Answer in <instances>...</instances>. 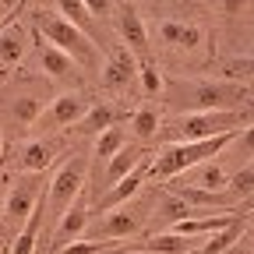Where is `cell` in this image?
I'll return each mask as SVG.
<instances>
[{
	"label": "cell",
	"mask_w": 254,
	"mask_h": 254,
	"mask_svg": "<svg viewBox=\"0 0 254 254\" xmlns=\"http://www.w3.org/2000/svg\"><path fill=\"white\" fill-rule=\"evenodd\" d=\"M240 138V131H226V134H219V138H208V141H180V145H166L163 152H159L155 159H152V177L155 180H177L180 173H187V170H194V166H201V163H212V155H219V152H226L233 141Z\"/></svg>",
	"instance_id": "1"
},
{
	"label": "cell",
	"mask_w": 254,
	"mask_h": 254,
	"mask_svg": "<svg viewBox=\"0 0 254 254\" xmlns=\"http://www.w3.org/2000/svg\"><path fill=\"white\" fill-rule=\"evenodd\" d=\"M36 32H39V36H46V43H53L57 50H64L67 57H74L78 67L99 71V46H95L78 25H71L64 14L39 11V14H36Z\"/></svg>",
	"instance_id": "2"
},
{
	"label": "cell",
	"mask_w": 254,
	"mask_h": 254,
	"mask_svg": "<svg viewBox=\"0 0 254 254\" xmlns=\"http://www.w3.org/2000/svg\"><path fill=\"white\" fill-rule=\"evenodd\" d=\"M251 113L244 110H212V113H184L173 127H166L163 138H170L173 145L180 141H208V138H219L226 131H240L247 124Z\"/></svg>",
	"instance_id": "3"
},
{
	"label": "cell",
	"mask_w": 254,
	"mask_h": 254,
	"mask_svg": "<svg viewBox=\"0 0 254 254\" xmlns=\"http://www.w3.org/2000/svg\"><path fill=\"white\" fill-rule=\"evenodd\" d=\"M177 103L187 113H212V110H233L240 99H247V88L237 81H187L170 88Z\"/></svg>",
	"instance_id": "4"
},
{
	"label": "cell",
	"mask_w": 254,
	"mask_h": 254,
	"mask_svg": "<svg viewBox=\"0 0 254 254\" xmlns=\"http://www.w3.org/2000/svg\"><path fill=\"white\" fill-rule=\"evenodd\" d=\"M85 177H88V159H85V155L67 159V163L57 170V177H53L50 187H46V212H50L53 219H60L64 212H67V208L81 198Z\"/></svg>",
	"instance_id": "5"
},
{
	"label": "cell",
	"mask_w": 254,
	"mask_h": 254,
	"mask_svg": "<svg viewBox=\"0 0 254 254\" xmlns=\"http://www.w3.org/2000/svg\"><path fill=\"white\" fill-rule=\"evenodd\" d=\"M43 187H50L46 180H43V173H21V177H14V184L7 187V201H4V219L7 222H21L36 212V205L46 198L43 194Z\"/></svg>",
	"instance_id": "6"
},
{
	"label": "cell",
	"mask_w": 254,
	"mask_h": 254,
	"mask_svg": "<svg viewBox=\"0 0 254 254\" xmlns=\"http://www.w3.org/2000/svg\"><path fill=\"white\" fill-rule=\"evenodd\" d=\"M88 110H92V103L85 99L81 92H64V95H57V99L50 103V110L43 113L39 127H43V131H64V127H78V124L88 117Z\"/></svg>",
	"instance_id": "7"
},
{
	"label": "cell",
	"mask_w": 254,
	"mask_h": 254,
	"mask_svg": "<svg viewBox=\"0 0 254 254\" xmlns=\"http://www.w3.org/2000/svg\"><path fill=\"white\" fill-rule=\"evenodd\" d=\"M152 159H155V155H145L141 163H138V170H134V173H127L120 184H113V187L106 190V194H99V201H95V212L110 215V212L124 208V205H127V198H134L138 190H141V184H145V177H148V170H152Z\"/></svg>",
	"instance_id": "8"
},
{
	"label": "cell",
	"mask_w": 254,
	"mask_h": 254,
	"mask_svg": "<svg viewBox=\"0 0 254 254\" xmlns=\"http://www.w3.org/2000/svg\"><path fill=\"white\" fill-rule=\"evenodd\" d=\"M88 201H85V194L64 212L60 219H57V230H53V240H50V251L46 254H57V251H64L67 244H74L81 233H85V226H88Z\"/></svg>",
	"instance_id": "9"
},
{
	"label": "cell",
	"mask_w": 254,
	"mask_h": 254,
	"mask_svg": "<svg viewBox=\"0 0 254 254\" xmlns=\"http://www.w3.org/2000/svg\"><path fill=\"white\" fill-rule=\"evenodd\" d=\"M138 226H141V215H138L134 208L124 205V208H117V212H110V215H103L99 222H95V230H92L88 240L106 244V240H117V237H131Z\"/></svg>",
	"instance_id": "10"
},
{
	"label": "cell",
	"mask_w": 254,
	"mask_h": 254,
	"mask_svg": "<svg viewBox=\"0 0 254 254\" xmlns=\"http://www.w3.org/2000/svg\"><path fill=\"white\" fill-rule=\"evenodd\" d=\"M117 28H120V39H124V46L131 50L138 60H148V32H145V25H141L138 11H134L131 4H124V7H120Z\"/></svg>",
	"instance_id": "11"
},
{
	"label": "cell",
	"mask_w": 254,
	"mask_h": 254,
	"mask_svg": "<svg viewBox=\"0 0 254 254\" xmlns=\"http://www.w3.org/2000/svg\"><path fill=\"white\" fill-rule=\"evenodd\" d=\"M138 57L127 50V46H120L113 57H110V64L103 67V85L110 88V92H120V88H127L131 85V78H138Z\"/></svg>",
	"instance_id": "12"
},
{
	"label": "cell",
	"mask_w": 254,
	"mask_h": 254,
	"mask_svg": "<svg viewBox=\"0 0 254 254\" xmlns=\"http://www.w3.org/2000/svg\"><path fill=\"white\" fill-rule=\"evenodd\" d=\"M25 32H21V25L14 21V14H7L4 21H0V71H7V67H14V64L25 57Z\"/></svg>",
	"instance_id": "13"
},
{
	"label": "cell",
	"mask_w": 254,
	"mask_h": 254,
	"mask_svg": "<svg viewBox=\"0 0 254 254\" xmlns=\"http://www.w3.org/2000/svg\"><path fill=\"white\" fill-rule=\"evenodd\" d=\"M57 141L50 138H36V141H25L18 148V170L21 173H43L50 163H53V155H57Z\"/></svg>",
	"instance_id": "14"
},
{
	"label": "cell",
	"mask_w": 254,
	"mask_h": 254,
	"mask_svg": "<svg viewBox=\"0 0 254 254\" xmlns=\"http://www.w3.org/2000/svg\"><path fill=\"white\" fill-rule=\"evenodd\" d=\"M145 155H148V152H141V148H120V152L110 159V163H106V170H103V184H99V190L106 194L113 184H120L127 173H134L138 163H141ZM95 201H99V198H95Z\"/></svg>",
	"instance_id": "15"
},
{
	"label": "cell",
	"mask_w": 254,
	"mask_h": 254,
	"mask_svg": "<svg viewBox=\"0 0 254 254\" xmlns=\"http://www.w3.org/2000/svg\"><path fill=\"white\" fill-rule=\"evenodd\" d=\"M39 67H43L53 81H64V78H74V74H78L74 57H67L64 50H57L53 43H39Z\"/></svg>",
	"instance_id": "16"
},
{
	"label": "cell",
	"mask_w": 254,
	"mask_h": 254,
	"mask_svg": "<svg viewBox=\"0 0 254 254\" xmlns=\"http://www.w3.org/2000/svg\"><path fill=\"white\" fill-rule=\"evenodd\" d=\"M159 39L170 43V46L194 50L205 36H201V28H198V25H190V21H163V25H159Z\"/></svg>",
	"instance_id": "17"
},
{
	"label": "cell",
	"mask_w": 254,
	"mask_h": 254,
	"mask_svg": "<svg viewBox=\"0 0 254 254\" xmlns=\"http://www.w3.org/2000/svg\"><path fill=\"white\" fill-rule=\"evenodd\" d=\"M43 212H46V198L36 205V212H32L25 222H21V230L11 244V254H36V240H39V226H43Z\"/></svg>",
	"instance_id": "18"
},
{
	"label": "cell",
	"mask_w": 254,
	"mask_h": 254,
	"mask_svg": "<svg viewBox=\"0 0 254 254\" xmlns=\"http://www.w3.org/2000/svg\"><path fill=\"white\" fill-rule=\"evenodd\" d=\"M244 237V215L233 222V226H226V230H219V233H212L194 254H226L230 247H237V240Z\"/></svg>",
	"instance_id": "19"
},
{
	"label": "cell",
	"mask_w": 254,
	"mask_h": 254,
	"mask_svg": "<svg viewBox=\"0 0 254 254\" xmlns=\"http://www.w3.org/2000/svg\"><path fill=\"white\" fill-rule=\"evenodd\" d=\"M131 127H134V138H138V141H152V138L159 134V127H163V117H159V110H155L152 103H145V106L134 110Z\"/></svg>",
	"instance_id": "20"
},
{
	"label": "cell",
	"mask_w": 254,
	"mask_h": 254,
	"mask_svg": "<svg viewBox=\"0 0 254 254\" xmlns=\"http://www.w3.org/2000/svg\"><path fill=\"white\" fill-rule=\"evenodd\" d=\"M57 14H64L71 25H78L85 36L95 43V25H92V11L85 7V0H57Z\"/></svg>",
	"instance_id": "21"
},
{
	"label": "cell",
	"mask_w": 254,
	"mask_h": 254,
	"mask_svg": "<svg viewBox=\"0 0 254 254\" xmlns=\"http://www.w3.org/2000/svg\"><path fill=\"white\" fill-rule=\"evenodd\" d=\"M43 99L39 95H18V99L11 103V117H14V124L18 127H36L39 120H43Z\"/></svg>",
	"instance_id": "22"
},
{
	"label": "cell",
	"mask_w": 254,
	"mask_h": 254,
	"mask_svg": "<svg viewBox=\"0 0 254 254\" xmlns=\"http://www.w3.org/2000/svg\"><path fill=\"white\" fill-rule=\"evenodd\" d=\"M190 187H201V190H212V194H222V190H230V177L219 163H201L198 166V177L190 180Z\"/></svg>",
	"instance_id": "23"
},
{
	"label": "cell",
	"mask_w": 254,
	"mask_h": 254,
	"mask_svg": "<svg viewBox=\"0 0 254 254\" xmlns=\"http://www.w3.org/2000/svg\"><path fill=\"white\" fill-rule=\"evenodd\" d=\"M113 120H117L113 106H92V110H88V117L74 127V134H95V138H99L106 127H113Z\"/></svg>",
	"instance_id": "24"
},
{
	"label": "cell",
	"mask_w": 254,
	"mask_h": 254,
	"mask_svg": "<svg viewBox=\"0 0 254 254\" xmlns=\"http://www.w3.org/2000/svg\"><path fill=\"white\" fill-rule=\"evenodd\" d=\"M138 85H141V92L148 95V99H152V95H159V92L166 88L163 67H159V64H155L152 57H148V60H141V67H138Z\"/></svg>",
	"instance_id": "25"
},
{
	"label": "cell",
	"mask_w": 254,
	"mask_h": 254,
	"mask_svg": "<svg viewBox=\"0 0 254 254\" xmlns=\"http://www.w3.org/2000/svg\"><path fill=\"white\" fill-rule=\"evenodd\" d=\"M190 215H198V212L190 208L184 198H177V194L163 198V205H159V219H163L166 226H177V222H184V219H190Z\"/></svg>",
	"instance_id": "26"
},
{
	"label": "cell",
	"mask_w": 254,
	"mask_h": 254,
	"mask_svg": "<svg viewBox=\"0 0 254 254\" xmlns=\"http://www.w3.org/2000/svg\"><path fill=\"white\" fill-rule=\"evenodd\" d=\"M120 148H124V127H106V131L95 138V163H99V159L110 163Z\"/></svg>",
	"instance_id": "27"
},
{
	"label": "cell",
	"mask_w": 254,
	"mask_h": 254,
	"mask_svg": "<svg viewBox=\"0 0 254 254\" xmlns=\"http://www.w3.org/2000/svg\"><path fill=\"white\" fill-rule=\"evenodd\" d=\"M230 190H233V198H251L254 194V166H244V170H237L233 177H230Z\"/></svg>",
	"instance_id": "28"
},
{
	"label": "cell",
	"mask_w": 254,
	"mask_h": 254,
	"mask_svg": "<svg viewBox=\"0 0 254 254\" xmlns=\"http://www.w3.org/2000/svg\"><path fill=\"white\" fill-rule=\"evenodd\" d=\"M226 78H230V81H233V78H247V81H254V53L244 57V60H230V64H226Z\"/></svg>",
	"instance_id": "29"
},
{
	"label": "cell",
	"mask_w": 254,
	"mask_h": 254,
	"mask_svg": "<svg viewBox=\"0 0 254 254\" xmlns=\"http://www.w3.org/2000/svg\"><path fill=\"white\" fill-rule=\"evenodd\" d=\"M57 254H103V244L99 240H74V244H67Z\"/></svg>",
	"instance_id": "30"
},
{
	"label": "cell",
	"mask_w": 254,
	"mask_h": 254,
	"mask_svg": "<svg viewBox=\"0 0 254 254\" xmlns=\"http://www.w3.org/2000/svg\"><path fill=\"white\" fill-rule=\"evenodd\" d=\"M85 7L92 11V18H110L113 14V0H85Z\"/></svg>",
	"instance_id": "31"
},
{
	"label": "cell",
	"mask_w": 254,
	"mask_h": 254,
	"mask_svg": "<svg viewBox=\"0 0 254 254\" xmlns=\"http://www.w3.org/2000/svg\"><path fill=\"white\" fill-rule=\"evenodd\" d=\"M247 4H251V0H222V14H226V18H237Z\"/></svg>",
	"instance_id": "32"
},
{
	"label": "cell",
	"mask_w": 254,
	"mask_h": 254,
	"mask_svg": "<svg viewBox=\"0 0 254 254\" xmlns=\"http://www.w3.org/2000/svg\"><path fill=\"white\" fill-rule=\"evenodd\" d=\"M237 141H240V152H244V155H254V124L247 127V131H244Z\"/></svg>",
	"instance_id": "33"
},
{
	"label": "cell",
	"mask_w": 254,
	"mask_h": 254,
	"mask_svg": "<svg viewBox=\"0 0 254 254\" xmlns=\"http://www.w3.org/2000/svg\"><path fill=\"white\" fill-rule=\"evenodd\" d=\"M226 254H251V251H244V247H230Z\"/></svg>",
	"instance_id": "34"
},
{
	"label": "cell",
	"mask_w": 254,
	"mask_h": 254,
	"mask_svg": "<svg viewBox=\"0 0 254 254\" xmlns=\"http://www.w3.org/2000/svg\"><path fill=\"white\" fill-rule=\"evenodd\" d=\"M0 155H4V141H0Z\"/></svg>",
	"instance_id": "35"
},
{
	"label": "cell",
	"mask_w": 254,
	"mask_h": 254,
	"mask_svg": "<svg viewBox=\"0 0 254 254\" xmlns=\"http://www.w3.org/2000/svg\"><path fill=\"white\" fill-rule=\"evenodd\" d=\"M0 7H4V0H0Z\"/></svg>",
	"instance_id": "36"
},
{
	"label": "cell",
	"mask_w": 254,
	"mask_h": 254,
	"mask_svg": "<svg viewBox=\"0 0 254 254\" xmlns=\"http://www.w3.org/2000/svg\"><path fill=\"white\" fill-rule=\"evenodd\" d=\"M251 201H254V194H251Z\"/></svg>",
	"instance_id": "37"
},
{
	"label": "cell",
	"mask_w": 254,
	"mask_h": 254,
	"mask_svg": "<svg viewBox=\"0 0 254 254\" xmlns=\"http://www.w3.org/2000/svg\"><path fill=\"white\" fill-rule=\"evenodd\" d=\"M251 110H254V103H251Z\"/></svg>",
	"instance_id": "38"
}]
</instances>
